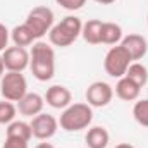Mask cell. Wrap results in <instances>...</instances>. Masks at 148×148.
<instances>
[{"label": "cell", "mask_w": 148, "mask_h": 148, "mask_svg": "<svg viewBox=\"0 0 148 148\" xmlns=\"http://www.w3.org/2000/svg\"><path fill=\"white\" fill-rule=\"evenodd\" d=\"M29 69L38 81H50L55 74V52L45 43L36 41L29 52Z\"/></svg>", "instance_id": "obj_1"}, {"label": "cell", "mask_w": 148, "mask_h": 148, "mask_svg": "<svg viewBox=\"0 0 148 148\" xmlns=\"http://www.w3.org/2000/svg\"><path fill=\"white\" fill-rule=\"evenodd\" d=\"M83 23L76 16H66L59 24H53L52 29L48 31V40L55 47H69L73 45L77 38L81 36Z\"/></svg>", "instance_id": "obj_2"}, {"label": "cell", "mask_w": 148, "mask_h": 148, "mask_svg": "<svg viewBox=\"0 0 148 148\" xmlns=\"http://www.w3.org/2000/svg\"><path fill=\"white\" fill-rule=\"evenodd\" d=\"M93 121V107H90L88 103H71L69 107H66L60 119H59V126L67 131H81L86 129Z\"/></svg>", "instance_id": "obj_3"}, {"label": "cell", "mask_w": 148, "mask_h": 148, "mask_svg": "<svg viewBox=\"0 0 148 148\" xmlns=\"http://www.w3.org/2000/svg\"><path fill=\"white\" fill-rule=\"evenodd\" d=\"M24 24L31 29L35 40L43 38L53 26V10L45 7V5H38L33 7L24 21Z\"/></svg>", "instance_id": "obj_4"}, {"label": "cell", "mask_w": 148, "mask_h": 148, "mask_svg": "<svg viewBox=\"0 0 148 148\" xmlns=\"http://www.w3.org/2000/svg\"><path fill=\"white\" fill-rule=\"evenodd\" d=\"M133 62L129 52L122 47V45H115L107 52L105 59H103V69L110 77H122L126 76V71L129 67V64Z\"/></svg>", "instance_id": "obj_5"}, {"label": "cell", "mask_w": 148, "mask_h": 148, "mask_svg": "<svg viewBox=\"0 0 148 148\" xmlns=\"http://www.w3.org/2000/svg\"><path fill=\"white\" fill-rule=\"evenodd\" d=\"M0 93L9 102H19L28 93V83L24 74L7 71V74H3L0 81Z\"/></svg>", "instance_id": "obj_6"}, {"label": "cell", "mask_w": 148, "mask_h": 148, "mask_svg": "<svg viewBox=\"0 0 148 148\" xmlns=\"http://www.w3.org/2000/svg\"><path fill=\"white\" fill-rule=\"evenodd\" d=\"M2 62L7 71L23 73L26 67H29V52L24 47H7L2 52Z\"/></svg>", "instance_id": "obj_7"}, {"label": "cell", "mask_w": 148, "mask_h": 148, "mask_svg": "<svg viewBox=\"0 0 148 148\" xmlns=\"http://www.w3.org/2000/svg\"><path fill=\"white\" fill-rule=\"evenodd\" d=\"M29 124H31L33 136L36 140H41V141H47V140L53 138L57 129H59V121L52 114H43V112L35 115Z\"/></svg>", "instance_id": "obj_8"}, {"label": "cell", "mask_w": 148, "mask_h": 148, "mask_svg": "<svg viewBox=\"0 0 148 148\" xmlns=\"http://www.w3.org/2000/svg\"><path fill=\"white\" fill-rule=\"evenodd\" d=\"M84 95L90 107H105L114 98V88L105 81H95L86 88Z\"/></svg>", "instance_id": "obj_9"}, {"label": "cell", "mask_w": 148, "mask_h": 148, "mask_svg": "<svg viewBox=\"0 0 148 148\" xmlns=\"http://www.w3.org/2000/svg\"><path fill=\"white\" fill-rule=\"evenodd\" d=\"M45 102L52 109H66L73 103V93L69 88L62 84H53L45 93Z\"/></svg>", "instance_id": "obj_10"}, {"label": "cell", "mask_w": 148, "mask_h": 148, "mask_svg": "<svg viewBox=\"0 0 148 148\" xmlns=\"http://www.w3.org/2000/svg\"><path fill=\"white\" fill-rule=\"evenodd\" d=\"M121 45L129 52L131 59L133 60H141L148 52V41L145 36L141 35H136V33H131V35H126L122 38Z\"/></svg>", "instance_id": "obj_11"}, {"label": "cell", "mask_w": 148, "mask_h": 148, "mask_svg": "<svg viewBox=\"0 0 148 148\" xmlns=\"http://www.w3.org/2000/svg\"><path fill=\"white\" fill-rule=\"evenodd\" d=\"M43 105H45V98L41 95H38V93H26L17 102V110H19L21 115L35 117V115L43 112Z\"/></svg>", "instance_id": "obj_12"}, {"label": "cell", "mask_w": 148, "mask_h": 148, "mask_svg": "<svg viewBox=\"0 0 148 148\" xmlns=\"http://www.w3.org/2000/svg\"><path fill=\"white\" fill-rule=\"evenodd\" d=\"M140 91H141V88H140L134 81H131L129 77H126V76L119 77V81H117V84H115V95H117L121 100H124V102L138 100Z\"/></svg>", "instance_id": "obj_13"}, {"label": "cell", "mask_w": 148, "mask_h": 148, "mask_svg": "<svg viewBox=\"0 0 148 148\" xmlns=\"http://www.w3.org/2000/svg\"><path fill=\"white\" fill-rule=\"evenodd\" d=\"M109 131L102 126H93L88 129L86 136H84V141H86V147L88 148H107L109 147Z\"/></svg>", "instance_id": "obj_14"}, {"label": "cell", "mask_w": 148, "mask_h": 148, "mask_svg": "<svg viewBox=\"0 0 148 148\" xmlns=\"http://www.w3.org/2000/svg\"><path fill=\"white\" fill-rule=\"evenodd\" d=\"M102 21L100 19H90L88 23L83 24L81 29V36L84 38L86 43L90 45H98L102 43Z\"/></svg>", "instance_id": "obj_15"}, {"label": "cell", "mask_w": 148, "mask_h": 148, "mask_svg": "<svg viewBox=\"0 0 148 148\" xmlns=\"http://www.w3.org/2000/svg\"><path fill=\"white\" fill-rule=\"evenodd\" d=\"M5 136H10V138H21V140H24V141H29L31 136H33L31 124H28V122H24V121H12L10 124H7Z\"/></svg>", "instance_id": "obj_16"}, {"label": "cell", "mask_w": 148, "mask_h": 148, "mask_svg": "<svg viewBox=\"0 0 148 148\" xmlns=\"http://www.w3.org/2000/svg\"><path fill=\"white\" fill-rule=\"evenodd\" d=\"M122 28L117 23H103L102 24V43L105 45H117L122 41Z\"/></svg>", "instance_id": "obj_17"}, {"label": "cell", "mask_w": 148, "mask_h": 148, "mask_svg": "<svg viewBox=\"0 0 148 148\" xmlns=\"http://www.w3.org/2000/svg\"><path fill=\"white\" fill-rule=\"evenodd\" d=\"M10 38H12V41H14L16 47H24V48L29 47V45H33V41H35V36H33L31 29L24 23L19 24V26H16L10 31Z\"/></svg>", "instance_id": "obj_18"}, {"label": "cell", "mask_w": 148, "mask_h": 148, "mask_svg": "<svg viewBox=\"0 0 148 148\" xmlns=\"http://www.w3.org/2000/svg\"><path fill=\"white\" fill-rule=\"evenodd\" d=\"M126 77H129L140 88H143L148 83V69L141 62H131L129 67H127V71H126Z\"/></svg>", "instance_id": "obj_19"}, {"label": "cell", "mask_w": 148, "mask_h": 148, "mask_svg": "<svg viewBox=\"0 0 148 148\" xmlns=\"http://www.w3.org/2000/svg\"><path fill=\"white\" fill-rule=\"evenodd\" d=\"M133 117L134 121L143 126V127H148V98L145 100H138L133 107Z\"/></svg>", "instance_id": "obj_20"}, {"label": "cell", "mask_w": 148, "mask_h": 148, "mask_svg": "<svg viewBox=\"0 0 148 148\" xmlns=\"http://www.w3.org/2000/svg\"><path fill=\"white\" fill-rule=\"evenodd\" d=\"M16 114H17V107L12 102L9 100L0 102V124H10L16 119Z\"/></svg>", "instance_id": "obj_21"}, {"label": "cell", "mask_w": 148, "mask_h": 148, "mask_svg": "<svg viewBox=\"0 0 148 148\" xmlns=\"http://www.w3.org/2000/svg\"><path fill=\"white\" fill-rule=\"evenodd\" d=\"M60 7H64L66 10H79L84 3H86V0H55Z\"/></svg>", "instance_id": "obj_22"}, {"label": "cell", "mask_w": 148, "mask_h": 148, "mask_svg": "<svg viewBox=\"0 0 148 148\" xmlns=\"http://www.w3.org/2000/svg\"><path fill=\"white\" fill-rule=\"evenodd\" d=\"M29 141H24L21 138H10V136H5V141H3V147L2 148H28Z\"/></svg>", "instance_id": "obj_23"}, {"label": "cell", "mask_w": 148, "mask_h": 148, "mask_svg": "<svg viewBox=\"0 0 148 148\" xmlns=\"http://www.w3.org/2000/svg\"><path fill=\"white\" fill-rule=\"evenodd\" d=\"M9 38H10V31L7 29L5 24L0 23V52H3L7 48V43H9Z\"/></svg>", "instance_id": "obj_24"}, {"label": "cell", "mask_w": 148, "mask_h": 148, "mask_svg": "<svg viewBox=\"0 0 148 148\" xmlns=\"http://www.w3.org/2000/svg\"><path fill=\"white\" fill-rule=\"evenodd\" d=\"M35 148H55V147H53L52 143H47V141H43V143H38Z\"/></svg>", "instance_id": "obj_25"}, {"label": "cell", "mask_w": 148, "mask_h": 148, "mask_svg": "<svg viewBox=\"0 0 148 148\" xmlns=\"http://www.w3.org/2000/svg\"><path fill=\"white\" fill-rule=\"evenodd\" d=\"M115 148H136V147H133L131 143H119V145H115Z\"/></svg>", "instance_id": "obj_26"}, {"label": "cell", "mask_w": 148, "mask_h": 148, "mask_svg": "<svg viewBox=\"0 0 148 148\" xmlns=\"http://www.w3.org/2000/svg\"><path fill=\"white\" fill-rule=\"evenodd\" d=\"M95 2H97V3H102V5H110L115 0H95Z\"/></svg>", "instance_id": "obj_27"}, {"label": "cell", "mask_w": 148, "mask_h": 148, "mask_svg": "<svg viewBox=\"0 0 148 148\" xmlns=\"http://www.w3.org/2000/svg\"><path fill=\"white\" fill-rule=\"evenodd\" d=\"M3 71H5V67H3V62H2V55H0V81H2V76H3Z\"/></svg>", "instance_id": "obj_28"}, {"label": "cell", "mask_w": 148, "mask_h": 148, "mask_svg": "<svg viewBox=\"0 0 148 148\" xmlns=\"http://www.w3.org/2000/svg\"><path fill=\"white\" fill-rule=\"evenodd\" d=\"M147 19H148V16H147Z\"/></svg>", "instance_id": "obj_29"}]
</instances>
